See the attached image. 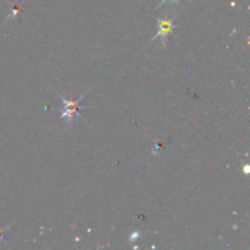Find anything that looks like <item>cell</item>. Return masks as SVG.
I'll list each match as a JSON object with an SVG mask.
<instances>
[{"mask_svg":"<svg viewBox=\"0 0 250 250\" xmlns=\"http://www.w3.org/2000/svg\"><path fill=\"white\" fill-rule=\"evenodd\" d=\"M166 1H168V0H161L160 1V4H159V6L158 7H160V6H163V4H165ZM170 1H172V2H175V4H177L178 2V0H170ZM188 2H192V0H187Z\"/></svg>","mask_w":250,"mask_h":250,"instance_id":"obj_6","label":"cell"},{"mask_svg":"<svg viewBox=\"0 0 250 250\" xmlns=\"http://www.w3.org/2000/svg\"><path fill=\"white\" fill-rule=\"evenodd\" d=\"M61 120H65L70 126H72L77 120L82 119V115L80 114L78 110H72V109H62L60 115Z\"/></svg>","mask_w":250,"mask_h":250,"instance_id":"obj_2","label":"cell"},{"mask_svg":"<svg viewBox=\"0 0 250 250\" xmlns=\"http://www.w3.org/2000/svg\"><path fill=\"white\" fill-rule=\"evenodd\" d=\"M10 227H11V225H9V226L5 227V229H0V244L6 243V242H5L4 236H5V233H6V231H9Z\"/></svg>","mask_w":250,"mask_h":250,"instance_id":"obj_4","label":"cell"},{"mask_svg":"<svg viewBox=\"0 0 250 250\" xmlns=\"http://www.w3.org/2000/svg\"><path fill=\"white\" fill-rule=\"evenodd\" d=\"M139 236H141V233H139V232H134V233H132L131 237H129V241L134 242Z\"/></svg>","mask_w":250,"mask_h":250,"instance_id":"obj_5","label":"cell"},{"mask_svg":"<svg viewBox=\"0 0 250 250\" xmlns=\"http://www.w3.org/2000/svg\"><path fill=\"white\" fill-rule=\"evenodd\" d=\"M178 14L180 12H176L173 16L171 17H156V22H158V32H156L155 36L151 37L150 42L155 41L156 38H160L161 39V46H163L164 49L166 48V41H167V36L168 34L172 32V29L175 28V26H173V22H175V20L177 19Z\"/></svg>","mask_w":250,"mask_h":250,"instance_id":"obj_1","label":"cell"},{"mask_svg":"<svg viewBox=\"0 0 250 250\" xmlns=\"http://www.w3.org/2000/svg\"><path fill=\"white\" fill-rule=\"evenodd\" d=\"M87 92L83 93V94L81 95L80 98H77V99H72V100L66 99V98H63L62 95L59 94V98H60L61 103H62V109H72V110H78V111H80V110L82 109V106L80 105V103H81V100L84 98V95L87 94Z\"/></svg>","mask_w":250,"mask_h":250,"instance_id":"obj_3","label":"cell"}]
</instances>
